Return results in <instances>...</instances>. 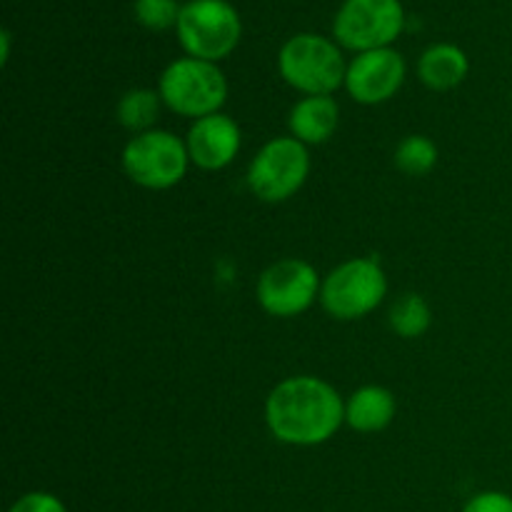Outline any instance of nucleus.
<instances>
[{
  "label": "nucleus",
  "mask_w": 512,
  "mask_h": 512,
  "mask_svg": "<svg viewBox=\"0 0 512 512\" xmlns=\"http://www.w3.org/2000/svg\"><path fill=\"white\" fill-rule=\"evenodd\" d=\"M265 423L275 440L295 448L328 443L345 423L338 390L315 375H295L273 388L265 403Z\"/></svg>",
  "instance_id": "f257e3e1"
},
{
  "label": "nucleus",
  "mask_w": 512,
  "mask_h": 512,
  "mask_svg": "<svg viewBox=\"0 0 512 512\" xmlns=\"http://www.w3.org/2000/svg\"><path fill=\"white\" fill-rule=\"evenodd\" d=\"M278 68L285 83L305 95H333L348 73L338 45L315 33L293 35L280 48Z\"/></svg>",
  "instance_id": "f03ea898"
},
{
  "label": "nucleus",
  "mask_w": 512,
  "mask_h": 512,
  "mask_svg": "<svg viewBox=\"0 0 512 512\" xmlns=\"http://www.w3.org/2000/svg\"><path fill=\"white\" fill-rule=\"evenodd\" d=\"M158 93L173 113L200 120L205 115L220 113L228 100V80L215 63L178 58L160 75Z\"/></svg>",
  "instance_id": "7ed1b4c3"
},
{
  "label": "nucleus",
  "mask_w": 512,
  "mask_h": 512,
  "mask_svg": "<svg viewBox=\"0 0 512 512\" xmlns=\"http://www.w3.org/2000/svg\"><path fill=\"white\" fill-rule=\"evenodd\" d=\"M175 33L188 58L218 63L238 48L243 23L228 0H190L180 10Z\"/></svg>",
  "instance_id": "20e7f679"
},
{
  "label": "nucleus",
  "mask_w": 512,
  "mask_h": 512,
  "mask_svg": "<svg viewBox=\"0 0 512 512\" xmlns=\"http://www.w3.org/2000/svg\"><path fill=\"white\" fill-rule=\"evenodd\" d=\"M388 293V278L375 258L340 263L323 278L320 303L335 320H358L373 313Z\"/></svg>",
  "instance_id": "39448f33"
},
{
  "label": "nucleus",
  "mask_w": 512,
  "mask_h": 512,
  "mask_svg": "<svg viewBox=\"0 0 512 512\" xmlns=\"http://www.w3.org/2000/svg\"><path fill=\"white\" fill-rule=\"evenodd\" d=\"M120 163L125 175L140 188L168 190L185 178L190 155L185 140L170 130L153 128L128 140Z\"/></svg>",
  "instance_id": "423d86ee"
},
{
  "label": "nucleus",
  "mask_w": 512,
  "mask_h": 512,
  "mask_svg": "<svg viewBox=\"0 0 512 512\" xmlns=\"http://www.w3.org/2000/svg\"><path fill=\"white\" fill-rule=\"evenodd\" d=\"M310 175L308 145L293 135L273 138L255 153L248 165V185L255 198L283 203L293 198Z\"/></svg>",
  "instance_id": "0eeeda50"
},
{
  "label": "nucleus",
  "mask_w": 512,
  "mask_h": 512,
  "mask_svg": "<svg viewBox=\"0 0 512 512\" xmlns=\"http://www.w3.org/2000/svg\"><path fill=\"white\" fill-rule=\"evenodd\" d=\"M405 28L400 0H345L333 20V35L355 53L390 48Z\"/></svg>",
  "instance_id": "6e6552de"
},
{
  "label": "nucleus",
  "mask_w": 512,
  "mask_h": 512,
  "mask_svg": "<svg viewBox=\"0 0 512 512\" xmlns=\"http://www.w3.org/2000/svg\"><path fill=\"white\" fill-rule=\"evenodd\" d=\"M318 270L300 258H285L263 270L258 280V303L273 318H295L320 298Z\"/></svg>",
  "instance_id": "1a4fd4ad"
},
{
  "label": "nucleus",
  "mask_w": 512,
  "mask_h": 512,
  "mask_svg": "<svg viewBox=\"0 0 512 512\" xmlns=\"http://www.w3.org/2000/svg\"><path fill=\"white\" fill-rule=\"evenodd\" d=\"M405 83V58L393 48L358 53L345 73V88L360 105H380Z\"/></svg>",
  "instance_id": "9d476101"
},
{
  "label": "nucleus",
  "mask_w": 512,
  "mask_h": 512,
  "mask_svg": "<svg viewBox=\"0 0 512 512\" xmlns=\"http://www.w3.org/2000/svg\"><path fill=\"white\" fill-rule=\"evenodd\" d=\"M240 143H243L240 125L225 113H213L193 120L188 138H185L190 163L203 170L228 168L238 158Z\"/></svg>",
  "instance_id": "9b49d317"
},
{
  "label": "nucleus",
  "mask_w": 512,
  "mask_h": 512,
  "mask_svg": "<svg viewBox=\"0 0 512 512\" xmlns=\"http://www.w3.org/2000/svg\"><path fill=\"white\" fill-rule=\"evenodd\" d=\"M290 135L305 145H323L340 125V105L333 95H305L290 110Z\"/></svg>",
  "instance_id": "f8f14e48"
},
{
  "label": "nucleus",
  "mask_w": 512,
  "mask_h": 512,
  "mask_svg": "<svg viewBox=\"0 0 512 512\" xmlns=\"http://www.w3.org/2000/svg\"><path fill=\"white\" fill-rule=\"evenodd\" d=\"M398 413L395 395L380 385H363L345 400V423L358 433H380Z\"/></svg>",
  "instance_id": "ddd939ff"
},
{
  "label": "nucleus",
  "mask_w": 512,
  "mask_h": 512,
  "mask_svg": "<svg viewBox=\"0 0 512 512\" xmlns=\"http://www.w3.org/2000/svg\"><path fill=\"white\" fill-rule=\"evenodd\" d=\"M468 55L453 43L430 45L418 60V75L430 90H453L468 78Z\"/></svg>",
  "instance_id": "4468645a"
},
{
  "label": "nucleus",
  "mask_w": 512,
  "mask_h": 512,
  "mask_svg": "<svg viewBox=\"0 0 512 512\" xmlns=\"http://www.w3.org/2000/svg\"><path fill=\"white\" fill-rule=\"evenodd\" d=\"M160 103H163V98H160V93H155V90H128L118 103V123L123 125V128L133 130L135 135L148 133V130H153L155 120H158Z\"/></svg>",
  "instance_id": "2eb2a0df"
},
{
  "label": "nucleus",
  "mask_w": 512,
  "mask_h": 512,
  "mask_svg": "<svg viewBox=\"0 0 512 512\" xmlns=\"http://www.w3.org/2000/svg\"><path fill=\"white\" fill-rule=\"evenodd\" d=\"M430 320H433L430 305L418 293H410L405 298H400L393 305V310H390V328H393L395 335H400L405 340L420 338V335L428 333Z\"/></svg>",
  "instance_id": "dca6fc26"
},
{
  "label": "nucleus",
  "mask_w": 512,
  "mask_h": 512,
  "mask_svg": "<svg viewBox=\"0 0 512 512\" xmlns=\"http://www.w3.org/2000/svg\"><path fill=\"white\" fill-rule=\"evenodd\" d=\"M395 165L408 175H425L438 165V145L428 135H408L395 150Z\"/></svg>",
  "instance_id": "f3484780"
},
{
  "label": "nucleus",
  "mask_w": 512,
  "mask_h": 512,
  "mask_svg": "<svg viewBox=\"0 0 512 512\" xmlns=\"http://www.w3.org/2000/svg\"><path fill=\"white\" fill-rule=\"evenodd\" d=\"M180 10L178 0H135L133 13L143 28L148 30H168L178 25Z\"/></svg>",
  "instance_id": "a211bd4d"
},
{
  "label": "nucleus",
  "mask_w": 512,
  "mask_h": 512,
  "mask_svg": "<svg viewBox=\"0 0 512 512\" xmlns=\"http://www.w3.org/2000/svg\"><path fill=\"white\" fill-rule=\"evenodd\" d=\"M8 512H68V508L58 495L33 490V493H25L23 498L15 500Z\"/></svg>",
  "instance_id": "6ab92c4d"
},
{
  "label": "nucleus",
  "mask_w": 512,
  "mask_h": 512,
  "mask_svg": "<svg viewBox=\"0 0 512 512\" xmlns=\"http://www.w3.org/2000/svg\"><path fill=\"white\" fill-rule=\"evenodd\" d=\"M463 512H512V495L500 490H483L465 503Z\"/></svg>",
  "instance_id": "aec40b11"
},
{
  "label": "nucleus",
  "mask_w": 512,
  "mask_h": 512,
  "mask_svg": "<svg viewBox=\"0 0 512 512\" xmlns=\"http://www.w3.org/2000/svg\"><path fill=\"white\" fill-rule=\"evenodd\" d=\"M0 45H3L0 60H3V65H5V63H8V55H10V33H8V30H3V33H0Z\"/></svg>",
  "instance_id": "412c9836"
}]
</instances>
